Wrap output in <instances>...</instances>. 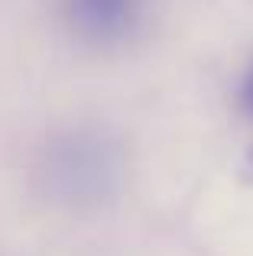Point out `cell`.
I'll return each instance as SVG.
<instances>
[{"instance_id": "cell-1", "label": "cell", "mask_w": 253, "mask_h": 256, "mask_svg": "<svg viewBox=\"0 0 253 256\" xmlns=\"http://www.w3.org/2000/svg\"><path fill=\"white\" fill-rule=\"evenodd\" d=\"M46 182L62 201H101L117 182V156L104 140L75 133L49 150Z\"/></svg>"}, {"instance_id": "cell-2", "label": "cell", "mask_w": 253, "mask_h": 256, "mask_svg": "<svg viewBox=\"0 0 253 256\" xmlns=\"http://www.w3.org/2000/svg\"><path fill=\"white\" fill-rule=\"evenodd\" d=\"M146 0H65V16L78 39L91 46L124 42L140 26Z\"/></svg>"}, {"instance_id": "cell-3", "label": "cell", "mask_w": 253, "mask_h": 256, "mask_svg": "<svg viewBox=\"0 0 253 256\" xmlns=\"http://www.w3.org/2000/svg\"><path fill=\"white\" fill-rule=\"evenodd\" d=\"M240 104H244V110L253 117V68H250V75H247V82H244V91H240Z\"/></svg>"}]
</instances>
